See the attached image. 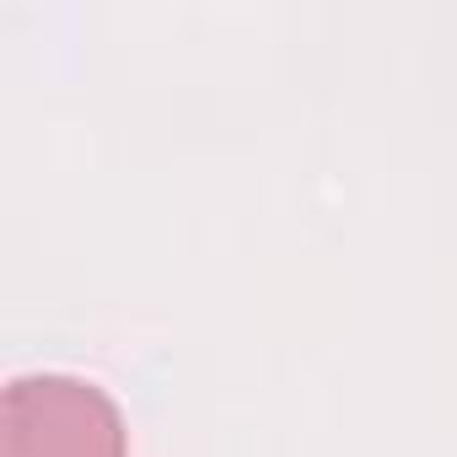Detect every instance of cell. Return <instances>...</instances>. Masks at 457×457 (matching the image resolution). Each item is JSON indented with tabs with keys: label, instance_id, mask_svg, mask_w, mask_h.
Listing matches in <instances>:
<instances>
[{
	"label": "cell",
	"instance_id": "1",
	"mask_svg": "<svg viewBox=\"0 0 457 457\" xmlns=\"http://www.w3.org/2000/svg\"><path fill=\"white\" fill-rule=\"evenodd\" d=\"M0 457H129V430L97 382L33 371L0 398Z\"/></svg>",
	"mask_w": 457,
	"mask_h": 457
}]
</instances>
